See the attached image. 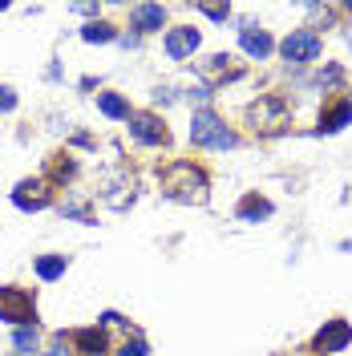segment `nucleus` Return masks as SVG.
Wrapping results in <instances>:
<instances>
[{"label": "nucleus", "mask_w": 352, "mask_h": 356, "mask_svg": "<svg viewBox=\"0 0 352 356\" xmlns=\"http://www.w3.org/2000/svg\"><path fill=\"white\" fill-rule=\"evenodd\" d=\"M267 215H271V202H264V199H247L239 207V219H247V222H259Z\"/></svg>", "instance_id": "17"}, {"label": "nucleus", "mask_w": 352, "mask_h": 356, "mask_svg": "<svg viewBox=\"0 0 352 356\" xmlns=\"http://www.w3.org/2000/svg\"><path fill=\"white\" fill-rule=\"evenodd\" d=\"M280 49H284V57L291 65H304V61H316L320 57V37L316 33H291Z\"/></svg>", "instance_id": "5"}, {"label": "nucleus", "mask_w": 352, "mask_h": 356, "mask_svg": "<svg viewBox=\"0 0 352 356\" xmlns=\"http://www.w3.org/2000/svg\"><path fill=\"white\" fill-rule=\"evenodd\" d=\"M227 61H231V57H207V65H202V73H207V77H227V73H231V69H227Z\"/></svg>", "instance_id": "20"}, {"label": "nucleus", "mask_w": 352, "mask_h": 356, "mask_svg": "<svg viewBox=\"0 0 352 356\" xmlns=\"http://www.w3.org/2000/svg\"><path fill=\"white\" fill-rule=\"evenodd\" d=\"M0 320H29L33 324V296L21 288H0Z\"/></svg>", "instance_id": "6"}, {"label": "nucleus", "mask_w": 352, "mask_h": 356, "mask_svg": "<svg viewBox=\"0 0 352 356\" xmlns=\"http://www.w3.org/2000/svg\"><path fill=\"white\" fill-rule=\"evenodd\" d=\"M247 118H251V126L264 134H280L287 126V106L280 102V97H264V102H255L251 110H247Z\"/></svg>", "instance_id": "3"}, {"label": "nucleus", "mask_w": 352, "mask_h": 356, "mask_svg": "<svg viewBox=\"0 0 352 356\" xmlns=\"http://www.w3.org/2000/svg\"><path fill=\"white\" fill-rule=\"evenodd\" d=\"M97 110L106 113V118H130V106H126L118 93H102V97H97Z\"/></svg>", "instance_id": "16"}, {"label": "nucleus", "mask_w": 352, "mask_h": 356, "mask_svg": "<svg viewBox=\"0 0 352 356\" xmlns=\"http://www.w3.org/2000/svg\"><path fill=\"white\" fill-rule=\"evenodd\" d=\"M243 49H247L255 61H264L267 53H271V37H267L259 24H243Z\"/></svg>", "instance_id": "11"}, {"label": "nucleus", "mask_w": 352, "mask_h": 356, "mask_svg": "<svg viewBox=\"0 0 352 356\" xmlns=\"http://www.w3.org/2000/svg\"><path fill=\"white\" fill-rule=\"evenodd\" d=\"M198 13H202V17H211V21H227V17H231V8H223V4H198Z\"/></svg>", "instance_id": "21"}, {"label": "nucleus", "mask_w": 352, "mask_h": 356, "mask_svg": "<svg viewBox=\"0 0 352 356\" xmlns=\"http://www.w3.org/2000/svg\"><path fill=\"white\" fill-rule=\"evenodd\" d=\"M102 199L110 202L113 211H122V207H126V202L134 199V182L126 175H118V178H110V182H106V191H102Z\"/></svg>", "instance_id": "12"}, {"label": "nucleus", "mask_w": 352, "mask_h": 356, "mask_svg": "<svg viewBox=\"0 0 352 356\" xmlns=\"http://www.w3.org/2000/svg\"><path fill=\"white\" fill-rule=\"evenodd\" d=\"M195 49H198V33L195 29H170V33H166V53H170L175 61L191 57Z\"/></svg>", "instance_id": "10"}, {"label": "nucleus", "mask_w": 352, "mask_h": 356, "mask_svg": "<svg viewBox=\"0 0 352 356\" xmlns=\"http://www.w3.org/2000/svg\"><path fill=\"white\" fill-rule=\"evenodd\" d=\"M13 106H17V93H13L8 86H0V113H8Z\"/></svg>", "instance_id": "22"}, {"label": "nucleus", "mask_w": 352, "mask_h": 356, "mask_svg": "<svg viewBox=\"0 0 352 356\" xmlns=\"http://www.w3.org/2000/svg\"><path fill=\"white\" fill-rule=\"evenodd\" d=\"M122 356H146V344H142V340H126Z\"/></svg>", "instance_id": "23"}, {"label": "nucleus", "mask_w": 352, "mask_h": 356, "mask_svg": "<svg viewBox=\"0 0 352 356\" xmlns=\"http://www.w3.org/2000/svg\"><path fill=\"white\" fill-rule=\"evenodd\" d=\"M349 41H352V29H349Z\"/></svg>", "instance_id": "25"}, {"label": "nucleus", "mask_w": 352, "mask_h": 356, "mask_svg": "<svg viewBox=\"0 0 352 356\" xmlns=\"http://www.w3.org/2000/svg\"><path fill=\"white\" fill-rule=\"evenodd\" d=\"M65 267H69L65 255H45V259H37V275H41V280H61Z\"/></svg>", "instance_id": "15"}, {"label": "nucleus", "mask_w": 352, "mask_h": 356, "mask_svg": "<svg viewBox=\"0 0 352 356\" xmlns=\"http://www.w3.org/2000/svg\"><path fill=\"white\" fill-rule=\"evenodd\" d=\"M162 191L166 199H178V202H207V178L198 170L195 162H170L162 170Z\"/></svg>", "instance_id": "1"}, {"label": "nucleus", "mask_w": 352, "mask_h": 356, "mask_svg": "<svg viewBox=\"0 0 352 356\" xmlns=\"http://www.w3.org/2000/svg\"><path fill=\"white\" fill-rule=\"evenodd\" d=\"M73 340H77V348H81L86 356L106 353V336H102V328H81V332H73Z\"/></svg>", "instance_id": "13"}, {"label": "nucleus", "mask_w": 352, "mask_h": 356, "mask_svg": "<svg viewBox=\"0 0 352 356\" xmlns=\"http://www.w3.org/2000/svg\"><path fill=\"white\" fill-rule=\"evenodd\" d=\"M126 122H130L134 142H142V146H162V142H166V126L158 122L154 113H130Z\"/></svg>", "instance_id": "4"}, {"label": "nucleus", "mask_w": 352, "mask_h": 356, "mask_svg": "<svg viewBox=\"0 0 352 356\" xmlns=\"http://www.w3.org/2000/svg\"><path fill=\"white\" fill-rule=\"evenodd\" d=\"M13 344H17L21 353L33 356V348H37V328H17V332H13Z\"/></svg>", "instance_id": "19"}, {"label": "nucleus", "mask_w": 352, "mask_h": 356, "mask_svg": "<svg viewBox=\"0 0 352 356\" xmlns=\"http://www.w3.org/2000/svg\"><path fill=\"white\" fill-rule=\"evenodd\" d=\"M81 41L106 44V41H113V29H110V24H102V21H93V24H86V29H81Z\"/></svg>", "instance_id": "18"}, {"label": "nucleus", "mask_w": 352, "mask_h": 356, "mask_svg": "<svg viewBox=\"0 0 352 356\" xmlns=\"http://www.w3.org/2000/svg\"><path fill=\"white\" fill-rule=\"evenodd\" d=\"M13 202L21 207V211H41L45 202H49V182H21L17 191H13Z\"/></svg>", "instance_id": "8"}, {"label": "nucleus", "mask_w": 352, "mask_h": 356, "mask_svg": "<svg viewBox=\"0 0 352 356\" xmlns=\"http://www.w3.org/2000/svg\"><path fill=\"white\" fill-rule=\"evenodd\" d=\"M191 142L195 146H211V150H231L235 146V134L227 130L211 110H198L195 122H191Z\"/></svg>", "instance_id": "2"}, {"label": "nucleus", "mask_w": 352, "mask_h": 356, "mask_svg": "<svg viewBox=\"0 0 352 356\" xmlns=\"http://www.w3.org/2000/svg\"><path fill=\"white\" fill-rule=\"evenodd\" d=\"M45 356H57V353H45Z\"/></svg>", "instance_id": "24"}, {"label": "nucleus", "mask_w": 352, "mask_h": 356, "mask_svg": "<svg viewBox=\"0 0 352 356\" xmlns=\"http://www.w3.org/2000/svg\"><path fill=\"white\" fill-rule=\"evenodd\" d=\"M349 118H352V106H349V102H340V106H332V110L320 118V130H324V134H336L340 126H349Z\"/></svg>", "instance_id": "14"}, {"label": "nucleus", "mask_w": 352, "mask_h": 356, "mask_svg": "<svg viewBox=\"0 0 352 356\" xmlns=\"http://www.w3.org/2000/svg\"><path fill=\"white\" fill-rule=\"evenodd\" d=\"M349 340H352L349 324H344V320H328V324L320 328V336H316V353H340Z\"/></svg>", "instance_id": "7"}, {"label": "nucleus", "mask_w": 352, "mask_h": 356, "mask_svg": "<svg viewBox=\"0 0 352 356\" xmlns=\"http://www.w3.org/2000/svg\"><path fill=\"white\" fill-rule=\"evenodd\" d=\"M130 21H134L138 33H158V29L166 24V8H162V4H134Z\"/></svg>", "instance_id": "9"}]
</instances>
